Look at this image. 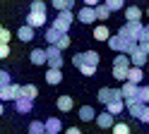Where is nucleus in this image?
Returning <instances> with one entry per match:
<instances>
[{"label": "nucleus", "mask_w": 149, "mask_h": 134, "mask_svg": "<svg viewBox=\"0 0 149 134\" xmlns=\"http://www.w3.org/2000/svg\"><path fill=\"white\" fill-rule=\"evenodd\" d=\"M43 134H51V132H43Z\"/></svg>", "instance_id": "50"}, {"label": "nucleus", "mask_w": 149, "mask_h": 134, "mask_svg": "<svg viewBox=\"0 0 149 134\" xmlns=\"http://www.w3.org/2000/svg\"><path fill=\"white\" fill-rule=\"evenodd\" d=\"M147 38H149V29L142 26V29H139V34H137V43H139V41H147Z\"/></svg>", "instance_id": "41"}, {"label": "nucleus", "mask_w": 149, "mask_h": 134, "mask_svg": "<svg viewBox=\"0 0 149 134\" xmlns=\"http://www.w3.org/2000/svg\"><path fill=\"white\" fill-rule=\"evenodd\" d=\"M137 46H139V50H144V53L149 55V38H147V41H139Z\"/></svg>", "instance_id": "43"}, {"label": "nucleus", "mask_w": 149, "mask_h": 134, "mask_svg": "<svg viewBox=\"0 0 149 134\" xmlns=\"http://www.w3.org/2000/svg\"><path fill=\"white\" fill-rule=\"evenodd\" d=\"M111 132H113V134H130V127L125 122H113V124H111Z\"/></svg>", "instance_id": "34"}, {"label": "nucleus", "mask_w": 149, "mask_h": 134, "mask_svg": "<svg viewBox=\"0 0 149 134\" xmlns=\"http://www.w3.org/2000/svg\"><path fill=\"white\" fill-rule=\"evenodd\" d=\"M72 65H74V67H79V65H82V53L72 55Z\"/></svg>", "instance_id": "44"}, {"label": "nucleus", "mask_w": 149, "mask_h": 134, "mask_svg": "<svg viewBox=\"0 0 149 134\" xmlns=\"http://www.w3.org/2000/svg\"><path fill=\"white\" fill-rule=\"evenodd\" d=\"M29 62L36 65V67L46 65V50H43V48H34V50L29 53Z\"/></svg>", "instance_id": "15"}, {"label": "nucleus", "mask_w": 149, "mask_h": 134, "mask_svg": "<svg viewBox=\"0 0 149 134\" xmlns=\"http://www.w3.org/2000/svg\"><path fill=\"white\" fill-rule=\"evenodd\" d=\"M12 103H15V110L19 113V115H29L31 108H34V101H31V98H26V96H22V93L17 96Z\"/></svg>", "instance_id": "7"}, {"label": "nucleus", "mask_w": 149, "mask_h": 134, "mask_svg": "<svg viewBox=\"0 0 149 134\" xmlns=\"http://www.w3.org/2000/svg\"><path fill=\"white\" fill-rule=\"evenodd\" d=\"M142 10H139L137 5H127L125 7V19H127V22H137V19H142Z\"/></svg>", "instance_id": "20"}, {"label": "nucleus", "mask_w": 149, "mask_h": 134, "mask_svg": "<svg viewBox=\"0 0 149 134\" xmlns=\"http://www.w3.org/2000/svg\"><path fill=\"white\" fill-rule=\"evenodd\" d=\"M120 96V89H111V86H104V89H99V93H96V98H99V103H108V101H113V98H118Z\"/></svg>", "instance_id": "9"}, {"label": "nucleus", "mask_w": 149, "mask_h": 134, "mask_svg": "<svg viewBox=\"0 0 149 134\" xmlns=\"http://www.w3.org/2000/svg\"><path fill=\"white\" fill-rule=\"evenodd\" d=\"M137 120H139V122H144V124H149V105H144V108H142V115H139Z\"/></svg>", "instance_id": "39"}, {"label": "nucleus", "mask_w": 149, "mask_h": 134, "mask_svg": "<svg viewBox=\"0 0 149 134\" xmlns=\"http://www.w3.org/2000/svg\"><path fill=\"white\" fill-rule=\"evenodd\" d=\"M0 29H3V24H0Z\"/></svg>", "instance_id": "51"}, {"label": "nucleus", "mask_w": 149, "mask_h": 134, "mask_svg": "<svg viewBox=\"0 0 149 134\" xmlns=\"http://www.w3.org/2000/svg\"><path fill=\"white\" fill-rule=\"evenodd\" d=\"M127 57H130V65H135V67H144V65L149 62V55H147L144 50H139V46H137Z\"/></svg>", "instance_id": "10"}, {"label": "nucleus", "mask_w": 149, "mask_h": 134, "mask_svg": "<svg viewBox=\"0 0 149 134\" xmlns=\"http://www.w3.org/2000/svg\"><path fill=\"white\" fill-rule=\"evenodd\" d=\"M77 115H79V120H82V122H91V120H94V115H96V110L91 108V105H82Z\"/></svg>", "instance_id": "23"}, {"label": "nucleus", "mask_w": 149, "mask_h": 134, "mask_svg": "<svg viewBox=\"0 0 149 134\" xmlns=\"http://www.w3.org/2000/svg\"><path fill=\"white\" fill-rule=\"evenodd\" d=\"M94 12H96V19H101V22H104V19H108L111 15V10L106 7V3H99V5H94Z\"/></svg>", "instance_id": "24"}, {"label": "nucleus", "mask_w": 149, "mask_h": 134, "mask_svg": "<svg viewBox=\"0 0 149 134\" xmlns=\"http://www.w3.org/2000/svg\"><path fill=\"white\" fill-rule=\"evenodd\" d=\"M101 0H84V5H89V7H94V5H99Z\"/></svg>", "instance_id": "46"}, {"label": "nucleus", "mask_w": 149, "mask_h": 134, "mask_svg": "<svg viewBox=\"0 0 149 134\" xmlns=\"http://www.w3.org/2000/svg\"><path fill=\"white\" fill-rule=\"evenodd\" d=\"M106 7L111 10V12H118V10H123L125 7V0H104Z\"/></svg>", "instance_id": "35"}, {"label": "nucleus", "mask_w": 149, "mask_h": 134, "mask_svg": "<svg viewBox=\"0 0 149 134\" xmlns=\"http://www.w3.org/2000/svg\"><path fill=\"white\" fill-rule=\"evenodd\" d=\"M58 36H60V31H58V29H53V26H48L43 31V38H46V43H48V46H53L55 41H58Z\"/></svg>", "instance_id": "26"}, {"label": "nucleus", "mask_w": 149, "mask_h": 134, "mask_svg": "<svg viewBox=\"0 0 149 134\" xmlns=\"http://www.w3.org/2000/svg\"><path fill=\"white\" fill-rule=\"evenodd\" d=\"M113 67H125V70H127V67H130V57L125 53H118L113 57Z\"/></svg>", "instance_id": "29"}, {"label": "nucleus", "mask_w": 149, "mask_h": 134, "mask_svg": "<svg viewBox=\"0 0 149 134\" xmlns=\"http://www.w3.org/2000/svg\"><path fill=\"white\" fill-rule=\"evenodd\" d=\"M34 31L36 29H31L29 24H24V26H19V31H17V38H19L22 43H29V41H34Z\"/></svg>", "instance_id": "18"}, {"label": "nucleus", "mask_w": 149, "mask_h": 134, "mask_svg": "<svg viewBox=\"0 0 149 134\" xmlns=\"http://www.w3.org/2000/svg\"><path fill=\"white\" fill-rule=\"evenodd\" d=\"M46 132V124L41 120H31L29 122V134H43Z\"/></svg>", "instance_id": "30"}, {"label": "nucleus", "mask_w": 149, "mask_h": 134, "mask_svg": "<svg viewBox=\"0 0 149 134\" xmlns=\"http://www.w3.org/2000/svg\"><path fill=\"white\" fill-rule=\"evenodd\" d=\"M137 86L139 84H132V82H123V86H120V96L123 98H130V96H137Z\"/></svg>", "instance_id": "21"}, {"label": "nucleus", "mask_w": 149, "mask_h": 134, "mask_svg": "<svg viewBox=\"0 0 149 134\" xmlns=\"http://www.w3.org/2000/svg\"><path fill=\"white\" fill-rule=\"evenodd\" d=\"M53 46L58 48V50H68V48H70V36L65 34V31H60V36H58V41H55Z\"/></svg>", "instance_id": "27"}, {"label": "nucleus", "mask_w": 149, "mask_h": 134, "mask_svg": "<svg viewBox=\"0 0 149 134\" xmlns=\"http://www.w3.org/2000/svg\"><path fill=\"white\" fill-rule=\"evenodd\" d=\"M91 36H94L96 41H106V38L111 36V31H108V26H106V24H99V26L94 29V34H91Z\"/></svg>", "instance_id": "25"}, {"label": "nucleus", "mask_w": 149, "mask_h": 134, "mask_svg": "<svg viewBox=\"0 0 149 134\" xmlns=\"http://www.w3.org/2000/svg\"><path fill=\"white\" fill-rule=\"evenodd\" d=\"M65 134H82V132H79V127H68Z\"/></svg>", "instance_id": "45"}, {"label": "nucleus", "mask_w": 149, "mask_h": 134, "mask_svg": "<svg viewBox=\"0 0 149 134\" xmlns=\"http://www.w3.org/2000/svg\"><path fill=\"white\" fill-rule=\"evenodd\" d=\"M22 93V86L19 84H5V86H0V101L3 103H7V101H15L17 96Z\"/></svg>", "instance_id": "3"}, {"label": "nucleus", "mask_w": 149, "mask_h": 134, "mask_svg": "<svg viewBox=\"0 0 149 134\" xmlns=\"http://www.w3.org/2000/svg\"><path fill=\"white\" fill-rule=\"evenodd\" d=\"M106 110L113 115V117H116V115H120V113L125 110V101H123V96H118V98L108 101V103H106Z\"/></svg>", "instance_id": "12"}, {"label": "nucleus", "mask_w": 149, "mask_h": 134, "mask_svg": "<svg viewBox=\"0 0 149 134\" xmlns=\"http://www.w3.org/2000/svg\"><path fill=\"white\" fill-rule=\"evenodd\" d=\"M74 17H77L82 24H94V22H96V12H94V7H89V5L79 7V12L74 15Z\"/></svg>", "instance_id": "8"}, {"label": "nucleus", "mask_w": 149, "mask_h": 134, "mask_svg": "<svg viewBox=\"0 0 149 134\" xmlns=\"http://www.w3.org/2000/svg\"><path fill=\"white\" fill-rule=\"evenodd\" d=\"M46 65L48 67H60L63 70V50H58L55 46L46 48Z\"/></svg>", "instance_id": "4"}, {"label": "nucleus", "mask_w": 149, "mask_h": 134, "mask_svg": "<svg viewBox=\"0 0 149 134\" xmlns=\"http://www.w3.org/2000/svg\"><path fill=\"white\" fill-rule=\"evenodd\" d=\"M144 67H147V74H149V62H147V65H144Z\"/></svg>", "instance_id": "48"}, {"label": "nucleus", "mask_w": 149, "mask_h": 134, "mask_svg": "<svg viewBox=\"0 0 149 134\" xmlns=\"http://www.w3.org/2000/svg\"><path fill=\"white\" fill-rule=\"evenodd\" d=\"M106 43H108L111 50H116V53H125L130 41H127V38H123L120 34H116V36H108V38H106Z\"/></svg>", "instance_id": "6"}, {"label": "nucleus", "mask_w": 149, "mask_h": 134, "mask_svg": "<svg viewBox=\"0 0 149 134\" xmlns=\"http://www.w3.org/2000/svg\"><path fill=\"white\" fill-rule=\"evenodd\" d=\"M139 29H142V22H125L123 26L118 29V34L123 36V38H127V41H137V34H139Z\"/></svg>", "instance_id": "2"}, {"label": "nucleus", "mask_w": 149, "mask_h": 134, "mask_svg": "<svg viewBox=\"0 0 149 134\" xmlns=\"http://www.w3.org/2000/svg\"><path fill=\"white\" fill-rule=\"evenodd\" d=\"M29 10H31V12H43V15H46V10H48V5H46L43 0H31Z\"/></svg>", "instance_id": "36"}, {"label": "nucleus", "mask_w": 149, "mask_h": 134, "mask_svg": "<svg viewBox=\"0 0 149 134\" xmlns=\"http://www.w3.org/2000/svg\"><path fill=\"white\" fill-rule=\"evenodd\" d=\"M137 98L142 101L144 105H149V86H144V84L137 86Z\"/></svg>", "instance_id": "32"}, {"label": "nucleus", "mask_w": 149, "mask_h": 134, "mask_svg": "<svg viewBox=\"0 0 149 134\" xmlns=\"http://www.w3.org/2000/svg\"><path fill=\"white\" fill-rule=\"evenodd\" d=\"M10 72H5V70H0V86H5V84H10Z\"/></svg>", "instance_id": "40"}, {"label": "nucleus", "mask_w": 149, "mask_h": 134, "mask_svg": "<svg viewBox=\"0 0 149 134\" xmlns=\"http://www.w3.org/2000/svg\"><path fill=\"white\" fill-rule=\"evenodd\" d=\"M144 79V67H135V65H130L127 67V82H132V84H142Z\"/></svg>", "instance_id": "13"}, {"label": "nucleus", "mask_w": 149, "mask_h": 134, "mask_svg": "<svg viewBox=\"0 0 149 134\" xmlns=\"http://www.w3.org/2000/svg\"><path fill=\"white\" fill-rule=\"evenodd\" d=\"M22 96H26V98L34 101L36 96H39V89H36L34 84H24V86H22Z\"/></svg>", "instance_id": "31"}, {"label": "nucleus", "mask_w": 149, "mask_h": 134, "mask_svg": "<svg viewBox=\"0 0 149 134\" xmlns=\"http://www.w3.org/2000/svg\"><path fill=\"white\" fill-rule=\"evenodd\" d=\"M77 70H79L82 74H84V77H94V72H96V67H94V65H87V62H82V65L77 67Z\"/></svg>", "instance_id": "37"}, {"label": "nucleus", "mask_w": 149, "mask_h": 134, "mask_svg": "<svg viewBox=\"0 0 149 134\" xmlns=\"http://www.w3.org/2000/svg\"><path fill=\"white\" fill-rule=\"evenodd\" d=\"M72 22H74V12H72V10H60L58 17L53 19V29H58V31H65V34H68L70 26H72Z\"/></svg>", "instance_id": "1"}, {"label": "nucleus", "mask_w": 149, "mask_h": 134, "mask_svg": "<svg viewBox=\"0 0 149 134\" xmlns=\"http://www.w3.org/2000/svg\"><path fill=\"white\" fill-rule=\"evenodd\" d=\"M10 55V43H0V57H7Z\"/></svg>", "instance_id": "42"}, {"label": "nucleus", "mask_w": 149, "mask_h": 134, "mask_svg": "<svg viewBox=\"0 0 149 134\" xmlns=\"http://www.w3.org/2000/svg\"><path fill=\"white\" fill-rule=\"evenodd\" d=\"M10 38H12V34L3 26V29H0V43H10Z\"/></svg>", "instance_id": "38"}, {"label": "nucleus", "mask_w": 149, "mask_h": 134, "mask_svg": "<svg viewBox=\"0 0 149 134\" xmlns=\"http://www.w3.org/2000/svg\"><path fill=\"white\" fill-rule=\"evenodd\" d=\"M55 105H58V110H60V113H70V110L74 108V101L70 98V96H60V98L55 101Z\"/></svg>", "instance_id": "22"}, {"label": "nucleus", "mask_w": 149, "mask_h": 134, "mask_svg": "<svg viewBox=\"0 0 149 134\" xmlns=\"http://www.w3.org/2000/svg\"><path fill=\"white\" fill-rule=\"evenodd\" d=\"M111 77L118 79V82H125L127 79V70H125V67H113V70H111Z\"/></svg>", "instance_id": "33"}, {"label": "nucleus", "mask_w": 149, "mask_h": 134, "mask_svg": "<svg viewBox=\"0 0 149 134\" xmlns=\"http://www.w3.org/2000/svg\"><path fill=\"white\" fill-rule=\"evenodd\" d=\"M94 120H96V124L101 129H111V124H113V115H111L108 110L106 113H99V115H94Z\"/></svg>", "instance_id": "16"}, {"label": "nucleus", "mask_w": 149, "mask_h": 134, "mask_svg": "<svg viewBox=\"0 0 149 134\" xmlns=\"http://www.w3.org/2000/svg\"><path fill=\"white\" fill-rule=\"evenodd\" d=\"M24 24H29L31 29H41L43 24H46V15L43 12H31L29 10V15H26V22Z\"/></svg>", "instance_id": "11"}, {"label": "nucleus", "mask_w": 149, "mask_h": 134, "mask_svg": "<svg viewBox=\"0 0 149 134\" xmlns=\"http://www.w3.org/2000/svg\"><path fill=\"white\" fill-rule=\"evenodd\" d=\"M51 5L58 10H74V0H51Z\"/></svg>", "instance_id": "28"}, {"label": "nucleus", "mask_w": 149, "mask_h": 134, "mask_svg": "<svg viewBox=\"0 0 149 134\" xmlns=\"http://www.w3.org/2000/svg\"><path fill=\"white\" fill-rule=\"evenodd\" d=\"M147 29H149V24H147Z\"/></svg>", "instance_id": "52"}, {"label": "nucleus", "mask_w": 149, "mask_h": 134, "mask_svg": "<svg viewBox=\"0 0 149 134\" xmlns=\"http://www.w3.org/2000/svg\"><path fill=\"white\" fill-rule=\"evenodd\" d=\"M125 101V110H127V115H132V117L137 120L139 115H142V108H144V103L137 98V96H130V98H123Z\"/></svg>", "instance_id": "5"}, {"label": "nucleus", "mask_w": 149, "mask_h": 134, "mask_svg": "<svg viewBox=\"0 0 149 134\" xmlns=\"http://www.w3.org/2000/svg\"><path fill=\"white\" fill-rule=\"evenodd\" d=\"M46 82H48L51 86L60 84L63 82V70H60V67H48V72H46Z\"/></svg>", "instance_id": "14"}, {"label": "nucleus", "mask_w": 149, "mask_h": 134, "mask_svg": "<svg viewBox=\"0 0 149 134\" xmlns=\"http://www.w3.org/2000/svg\"><path fill=\"white\" fill-rule=\"evenodd\" d=\"M5 113V108H3V101H0V115H3Z\"/></svg>", "instance_id": "47"}, {"label": "nucleus", "mask_w": 149, "mask_h": 134, "mask_svg": "<svg viewBox=\"0 0 149 134\" xmlns=\"http://www.w3.org/2000/svg\"><path fill=\"white\" fill-rule=\"evenodd\" d=\"M43 124H46V132H51V134H60L63 132L60 117H48V120H43Z\"/></svg>", "instance_id": "17"}, {"label": "nucleus", "mask_w": 149, "mask_h": 134, "mask_svg": "<svg viewBox=\"0 0 149 134\" xmlns=\"http://www.w3.org/2000/svg\"><path fill=\"white\" fill-rule=\"evenodd\" d=\"M82 62L99 67V65H101V55H99L96 50H84V53H82Z\"/></svg>", "instance_id": "19"}, {"label": "nucleus", "mask_w": 149, "mask_h": 134, "mask_svg": "<svg viewBox=\"0 0 149 134\" xmlns=\"http://www.w3.org/2000/svg\"><path fill=\"white\" fill-rule=\"evenodd\" d=\"M147 17H149V10H147Z\"/></svg>", "instance_id": "49"}]
</instances>
